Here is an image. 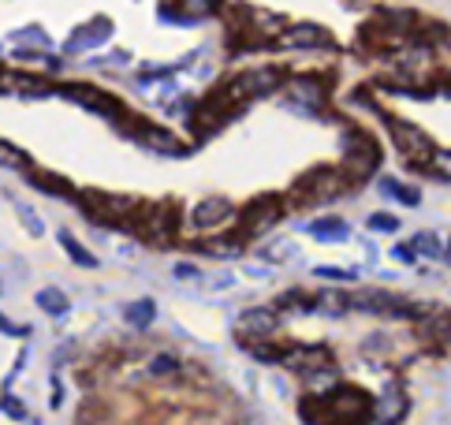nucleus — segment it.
<instances>
[{"instance_id": "nucleus-1", "label": "nucleus", "mask_w": 451, "mask_h": 425, "mask_svg": "<svg viewBox=\"0 0 451 425\" xmlns=\"http://www.w3.org/2000/svg\"><path fill=\"white\" fill-rule=\"evenodd\" d=\"M82 209L97 220V224H123L138 209V198H123V194H82Z\"/></svg>"}, {"instance_id": "nucleus-2", "label": "nucleus", "mask_w": 451, "mask_h": 425, "mask_svg": "<svg viewBox=\"0 0 451 425\" xmlns=\"http://www.w3.org/2000/svg\"><path fill=\"white\" fill-rule=\"evenodd\" d=\"M388 131L395 138V150L407 157L410 164H429L432 138H425V131H418L414 123H407V119H395V116H388Z\"/></svg>"}, {"instance_id": "nucleus-3", "label": "nucleus", "mask_w": 451, "mask_h": 425, "mask_svg": "<svg viewBox=\"0 0 451 425\" xmlns=\"http://www.w3.org/2000/svg\"><path fill=\"white\" fill-rule=\"evenodd\" d=\"M343 187H347L343 175H336L332 168H317L294 183V194H299V201H332Z\"/></svg>"}, {"instance_id": "nucleus-4", "label": "nucleus", "mask_w": 451, "mask_h": 425, "mask_svg": "<svg viewBox=\"0 0 451 425\" xmlns=\"http://www.w3.org/2000/svg\"><path fill=\"white\" fill-rule=\"evenodd\" d=\"M347 306L377 313V317H407L410 313L407 302H403L399 295H388V291H354V295H347Z\"/></svg>"}, {"instance_id": "nucleus-5", "label": "nucleus", "mask_w": 451, "mask_h": 425, "mask_svg": "<svg viewBox=\"0 0 451 425\" xmlns=\"http://www.w3.org/2000/svg\"><path fill=\"white\" fill-rule=\"evenodd\" d=\"M343 153H347V168H351V179H365L377 161H381V150H377V142L370 135H351L343 142Z\"/></svg>"}, {"instance_id": "nucleus-6", "label": "nucleus", "mask_w": 451, "mask_h": 425, "mask_svg": "<svg viewBox=\"0 0 451 425\" xmlns=\"http://www.w3.org/2000/svg\"><path fill=\"white\" fill-rule=\"evenodd\" d=\"M280 212H283V206H280L276 198H257V201H250L246 212H243V232H246V235L269 232L276 220H280Z\"/></svg>"}, {"instance_id": "nucleus-7", "label": "nucleus", "mask_w": 451, "mask_h": 425, "mask_svg": "<svg viewBox=\"0 0 451 425\" xmlns=\"http://www.w3.org/2000/svg\"><path fill=\"white\" fill-rule=\"evenodd\" d=\"M68 97H75V101H82V105H90L94 112H101V116H108V119H123L127 112H123V105H119L116 97H108V94H101V90H94V86H68L63 90Z\"/></svg>"}, {"instance_id": "nucleus-8", "label": "nucleus", "mask_w": 451, "mask_h": 425, "mask_svg": "<svg viewBox=\"0 0 451 425\" xmlns=\"http://www.w3.org/2000/svg\"><path fill=\"white\" fill-rule=\"evenodd\" d=\"M280 362L288 369L306 373V369H317V366H332V355H328L325 347H291V350H283Z\"/></svg>"}, {"instance_id": "nucleus-9", "label": "nucleus", "mask_w": 451, "mask_h": 425, "mask_svg": "<svg viewBox=\"0 0 451 425\" xmlns=\"http://www.w3.org/2000/svg\"><path fill=\"white\" fill-rule=\"evenodd\" d=\"M280 45L283 49H317V45H328V34L317 26H291L280 34Z\"/></svg>"}, {"instance_id": "nucleus-10", "label": "nucleus", "mask_w": 451, "mask_h": 425, "mask_svg": "<svg viewBox=\"0 0 451 425\" xmlns=\"http://www.w3.org/2000/svg\"><path fill=\"white\" fill-rule=\"evenodd\" d=\"M280 317L272 310H246L243 321H239V336H272Z\"/></svg>"}, {"instance_id": "nucleus-11", "label": "nucleus", "mask_w": 451, "mask_h": 425, "mask_svg": "<svg viewBox=\"0 0 451 425\" xmlns=\"http://www.w3.org/2000/svg\"><path fill=\"white\" fill-rule=\"evenodd\" d=\"M232 212L235 209H232V201H228V198H206L194 209V224L198 228H213V224H220V220H228Z\"/></svg>"}, {"instance_id": "nucleus-12", "label": "nucleus", "mask_w": 451, "mask_h": 425, "mask_svg": "<svg viewBox=\"0 0 451 425\" xmlns=\"http://www.w3.org/2000/svg\"><path fill=\"white\" fill-rule=\"evenodd\" d=\"M418 332L425 339H437V344H451V317L448 313H432V317H421Z\"/></svg>"}, {"instance_id": "nucleus-13", "label": "nucleus", "mask_w": 451, "mask_h": 425, "mask_svg": "<svg viewBox=\"0 0 451 425\" xmlns=\"http://www.w3.org/2000/svg\"><path fill=\"white\" fill-rule=\"evenodd\" d=\"M384 411L381 414H377V418H381V422H392V418H399V414H403V406H407V399H403V395H399V388H388V395H384Z\"/></svg>"}, {"instance_id": "nucleus-14", "label": "nucleus", "mask_w": 451, "mask_h": 425, "mask_svg": "<svg viewBox=\"0 0 451 425\" xmlns=\"http://www.w3.org/2000/svg\"><path fill=\"white\" fill-rule=\"evenodd\" d=\"M317 239H325V243H339V239H347V228L339 224V220H321V224L310 228Z\"/></svg>"}, {"instance_id": "nucleus-15", "label": "nucleus", "mask_w": 451, "mask_h": 425, "mask_svg": "<svg viewBox=\"0 0 451 425\" xmlns=\"http://www.w3.org/2000/svg\"><path fill=\"white\" fill-rule=\"evenodd\" d=\"M0 168H30V157L19 153L15 146L0 142Z\"/></svg>"}, {"instance_id": "nucleus-16", "label": "nucleus", "mask_w": 451, "mask_h": 425, "mask_svg": "<svg viewBox=\"0 0 451 425\" xmlns=\"http://www.w3.org/2000/svg\"><path fill=\"white\" fill-rule=\"evenodd\" d=\"M30 179L38 183L41 190H57V194H75V187H71L68 179H60V175H41V172H30Z\"/></svg>"}, {"instance_id": "nucleus-17", "label": "nucleus", "mask_w": 451, "mask_h": 425, "mask_svg": "<svg viewBox=\"0 0 451 425\" xmlns=\"http://www.w3.org/2000/svg\"><path fill=\"white\" fill-rule=\"evenodd\" d=\"M425 168H429L432 175H444V179H451V150H432Z\"/></svg>"}, {"instance_id": "nucleus-18", "label": "nucleus", "mask_w": 451, "mask_h": 425, "mask_svg": "<svg viewBox=\"0 0 451 425\" xmlns=\"http://www.w3.org/2000/svg\"><path fill=\"white\" fill-rule=\"evenodd\" d=\"M60 243H63V246H68V254H71V257H75V261H79V265H97V257H90V250H82V246H79V243H75V239H71V235H63V239H60Z\"/></svg>"}, {"instance_id": "nucleus-19", "label": "nucleus", "mask_w": 451, "mask_h": 425, "mask_svg": "<svg viewBox=\"0 0 451 425\" xmlns=\"http://www.w3.org/2000/svg\"><path fill=\"white\" fill-rule=\"evenodd\" d=\"M370 228H373V232H395V228H399V220L388 217V212H373V217H370Z\"/></svg>"}, {"instance_id": "nucleus-20", "label": "nucleus", "mask_w": 451, "mask_h": 425, "mask_svg": "<svg viewBox=\"0 0 451 425\" xmlns=\"http://www.w3.org/2000/svg\"><path fill=\"white\" fill-rule=\"evenodd\" d=\"M41 306L45 310H52V313H63V310H68V302H63V295H57V291H41Z\"/></svg>"}, {"instance_id": "nucleus-21", "label": "nucleus", "mask_w": 451, "mask_h": 425, "mask_svg": "<svg viewBox=\"0 0 451 425\" xmlns=\"http://www.w3.org/2000/svg\"><path fill=\"white\" fill-rule=\"evenodd\" d=\"M414 250H425L429 257H437V254H440V239H432V235H418V239H414Z\"/></svg>"}, {"instance_id": "nucleus-22", "label": "nucleus", "mask_w": 451, "mask_h": 425, "mask_svg": "<svg viewBox=\"0 0 451 425\" xmlns=\"http://www.w3.org/2000/svg\"><path fill=\"white\" fill-rule=\"evenodd\" d=\"M183 4H187L190 15H209L217 8V0H183Z\"/></svg>"}, {"instance_id": "nucleus-23", "label": "nucleus", "mask_w": 451, "mask_h": 425, "mask_svg": "<svg viewBox=\"0 0 451 425\" xmlns=\"http://www.w3.org/2000/svg\"><path fill=\"white\" fill-rule=\"evenodd\" d=\"M127 313H131V321H138V325H150V313H153V306H150V302H142V306H131Z\"/></svg>"}, {"instance_id": "nucleus-24", "label": "nucleus", "mask_w": 451, "mask_h": 425, "mask_svg": "<svg viewBox=\"0 0 451 425\" xmlns=\"http://www.w3.org/2000/svg\"><path fill=\"white\" fill-rule=\"evenodd\" d=\"M317 276H328V280H351L354 273H343V269H317Z\"/></svg>"}, {"instance_id": "nucleus-25", "label": "nucleus", "mask_w": 451, "mask_h": 425, "mask_svg": "<svg viewBox=\"0 0 451 425\" xmlns=\"http://www.w3.org/2000/svg\"><path fill=\"white\" fill-rule=\"evenodd\" d=\"M395 257H399V261H414V243H403V246H395Z\"/></svg>"}, {"instance_id": "nucleus-26", "label": "nucleus", "mask_w": 451, "mask_h": 425, "mask_svg": "<svg viewBox=\"0 0 451 425\" xmlns=\"http://www.w3.org/2000/svg\"><path fill=\"white\" fill-rule=\"evenodd\" d=\"M153 369H157V373H172V369H176V362H172V358H157V362H153Z\"/></svg>"}, {"instance_id": "nucleus-27", "label": "nucleus", "mask_w": 451, "mask_h": 425, "mask_svg": "<svg viewBox=\"0 0 451 425\" xmlns=\"http://www.w3.org/2000/svg\"><path fill=\"white\" fill-rule=\"evenodd\" d=\"M448 254H451V246H448Z\"/></svg>"}]
</instances>
